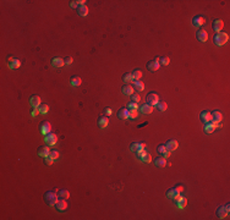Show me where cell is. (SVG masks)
Here are the masks:
<instances>
[{
  "instance_id": "cell-29",
  "label": "cell",
  "mask_w": 230,
  "mask_h": 220,
  "mask_svg": "<svg viewBox=\"0 0 230 220\" xmlns=\"http://www.w3.org/2000/svg\"><path fill=\"white\" fill-rule=\"evenodd\" d=\"M70 82H71V85H72L73 87H79V86H81L82 80H81L80 76H72L71 80H70Z\"/></svg>"
},
{
  "instance_id": "cell-38",
  "label": "cell",
  "mask_w": 230,
  "mask_h": 220,
  "mask_svg": "<svg viewBox=\"0 0 230 220\" xmlns=\"http://www.w3.org/2000/svg\"><path fill=\"white\" fill-rule=\"evenodd\" d=\"M157 108H158L159 111H165L166 108H168V105H166L165 102H159V103L157 104Z\"/></svg>"
},
{
  "instance_id": "cell-28",
  "label": "cell",
  "mask_w": 230,
  "mask_h": 220,
  "mask_svg": "<svg viewBox=\"0 0 230 220\" xmlns=\"http://www.w3.org/2000/svg\"><path fill=\"white\" fill-rule=\"evenodd\" d=\"M77 12H79L80 16L86 17L87 15H88V7H87L86 5H80V6L77 7Z\"/></svg>"
},
{
  "instance_id": "cell-35",
  "label": "cell",
  "mask_w": 230,
  "mask_h": 220,
  "mask_svg": "<svg viewBox=\"0 0 230 220\" xmlns=\"http://www.w3.org/2000/svg\"><path fill=\"white\" fill-rule=\"evenodd\" d=\"M122 80H124V82H133V77L131 75V72H127V73H124V76H122Z\"/></svg>"
},
{
  "instance_id": "cell-9",
  "label": "cell",
  "mask_w": 230,
  "mask_h": 220,
  "mask_svg": "<svg viewBox=\"0 0 230 220\" xmlns=\"http://www.w3.org/2000/svg\"><path fill=\"white\" fill-rule=\"evenodd\" d=\"M7 64H9V67L11 70L13 69H19L21 66V61L19 59H13V58H9L7 59Z\"/></svg>"
},
{
  "instance_id": "cell-41",
  "label": "cell",
  "mask_w": 230,
  "mask_h": 220,
  "mask_svg": "<svg viewBox=\"0 0 230 220\" xmlns=\"http://www.w3.org/2000/svg\"><path fill=\"white\" fill-rule=\"evenodd\" d=\"M141 100V97L139 96L137 93H133V94H131V102H135V103H139Z\"/></svg>"
},
{
  "instance_id": "cell-43",
  "label": "cell",
  "mask_w": 230,
  "mask_h": 220,
  "mask_svg": "<svg viewBox=\"0 0 230 220\" xmlns=\"http://www.w3.org/2000/svg\"><path fill=\"white\" fill-rule=\"evenodd\" d=\"M112 114H113V110H112L110 108H105V109H104V115H105V116H110Z\"/></svg>"
},
{
  "instance_id": "cell-31",
  "label": "cell",
  "mask_w": 230,
  "mask_h": 220,
  "mask_svg": "<svg viewBox=\"0 0 230 220\" xmlns=\"http://www.w3.org/2000/svg\"><path fill=\"white\" fill-rule=\"evenodd\" d=\"M58 197H59V199H67L70 197V192L67 190H59Z\"/></svg>"
},
{
  "instance_id": "cell-46",
  "label": "cell",
  "mask_w": 230,
  "mask_h": 220,
  "mask_svg": "<svg viewBox=\"0 0 230 220\" xmlns=\"http://www.w3.org/2000/svg\"><path fill=\"white\" fill-rule=\"evenodd\" d=\"M40 111H39V108H33V111H32V116L36 117L37 115H39Z\"/></svg>"
},
{
  "instance_id": "cell-3",
  "label": "cell",
  "mask_w": 230,
  "mask_h": 220,
  "mask_svg": "<svg viewBox=\"0 0 230 220\" xmlns=\"http://www.w3.org/2000/svg\"><path fill=\"white\" fill-rule=\"evenodd\" d=\"M146 102H147V104L154 106V105H157V104L159 103V96H158L157 93H154V92H151V93L147 94Z\"/></svg>"
},
{
  "instance_id": "cell-1",
  "label": "cell",
  "mask_w": 230,
  "mask_h": 220,
  "mask_svg": "<svg viewBox=\"0 0 230 220\" xmlns=\"http://www.w3.org/2000/svg\"><path fill=\"white\" fill-rule=\"evenodd\" d=\"M44 201L48 206L53 207L56 204V202L59 201V197H58V190H52V191H48L45 192L44 195Z\"/></svg>"
},
{
  "instance_id": "cell-42",
  "label": "cell",
  "mask_w": 230,
  "mask_h": 220,
  "mask_svg": "<svg viewBox=\"0 0 230 220\" xmlns=\"http://www.w3.org/2000/svg\"><path fill=\"white\" fill-rule=\"evenodd\" d=\"M59 152L58 150H50V154H49V156H50V158L52 159H54V160H56L58 158H59Z\"/></svg>"
},
{
  "instance_id": "cell-16",
  "label": "cell",
  "mask_w": 230,
  "mask_h": 220,
  "mask_svg": "<svg viewBox=\"0 0 230 220\" xmlns=\"http://www.w3.org/2000/svg\"><path fill=\"white\" fill-rule=\"evenodd\" d=\"M66 201H67V199H59V201L56 202V204H55L56 209L60 210V212L66 210V209H67V202H66Z\"/></svg>"
},
{
  "instance_id": "cell-22",
  "label": "cell",
  "mask_w": 230,
  "mask_h": 220,
  "mask_svg": "<svg viewBox=\"0 0 230 220\" xmlns=\"http://www.w3.org/2000/svg\"><path fill=\"white\" fill-rule=\"evenodd\" d=\"M29 103H31V105H32L33 108H39L40 106V97L39 96H37V94H34V96H32L31 97V99H29Z\"/></svg>"
},
{
  "instance_id": "cell-12",
  "label": "cell",
  "mask_w": 230,
  "mask_h": 220,
  "mask_svg": "<svg viewBox=\"0 0 230 220\" xmlns=\"http://www.w3.org/2000/svg\"><path fill=\"white\" fill-rule=\"evenodd\" d=\"M157 152L163 156V158H168V156L170 155V152L166 149V147H165V144H159L158 147H157Z\"/></svg>"
},
{
  "instance_id": "cell-23",
  "label": "cell",
  "mask_w": 230,
  "mask_h": 220,
  "mask_svg": "<svg viewBox=\"0 0 230 220\" xmlns=\"http://www.w3.org/2000/svg\"><path fill=\"white\" fill-rule=\"evenodd\" d=\"M52 65L54 67H63L65 65V61H64L63 58H54L52 60Z\"/></svg>"
},
{
  "instance_id": "cell-40",
  "label": "cell",
  "mask_w": 230,
  "mask_h": 220,
  "mask_svg": "<svg viewBox=\"0 0 230 220\" xmlns=\"http://www.w3.org/2000/svg\"><path fill=\"white\" fill-rule=\"evenodd\" d=\"M127 109L129 110H137L139 109V105H137V103H135V102H130L127 104Z\"/></svg>"
},
{
  "instance_id": "cell-36",
  "label": "cell",
  "mask_w": 230,
  "mask_h": 220,
  "mask_svg": "<svg viewBox=\"0 0 230 220\" xmlns=\"http://www.w3.org/2000/svg\"><path fill=\"white\" fill-rule=\"evenodd\" d=\"M169 62H170V59L168 58V56H163V58H159V64H160V65H164V66H166V65H169Z\"/></svg>"
},
{
  "instance_id": "cell-20",
  "label": "cell",
  "mask_w": 230,
  "mask_h": 220,
  "mask_svg": "<svg viewBox=\"0 0 230 220\" xmlns=\"http://www.w3.org/2000/svg\"><path fill=\"white\" fill-rule=\"evenodd\" d=\"M176 206H178L179 209H184L187 206V198L182 197V196H179V198L176 199Z\"/></svg>"
},
{
  "instance_id": "cell-27",
  "label": "cell",
  "mask_w": 230,
  "mask_h": 220,
  "mask_svg": "<svg viewBox=\"0 0 230 220\" xmlns=\"http://www.w3.org/2000/svg\"><path fill=\"white\" fill-rule=\"evenodd\" d=\"M135 89L131 85H125L124 87H122V93L125 94V96H131V94H133Z\"/></svg>"
},
{
  "instance_id": "cell-45",
  "label": "cell",
  "mask_w": 230,
  "mask_h": 220,
  "mask_svg": "<svg viewBox=\"0 0 230 220\" xmlns=\"http://www.w3.org/2000/svg\"><path fill=\"white\" fill-rule=\"evenodd\" d=\"M44 163H45V164H47V165H52V164L54 163V159H52V158H50V156H47V158H45V159H44Z\"/></svg>"
},
{
  "instance_id": "cell-10",
  "label": "cell",
  "mask_w": 230,
  "mask_h": 220,
  "mask_svg": "<svg viewBox=\"0 0 230 220\" xmlns=\"http://www.w3.org/2000/svg\"><path fill=\"white\" fill-rule=\"evenodd\" d=\"M50 154V148L48 146H42L38 148V155L42 156V158H47Z\"/></svg>"
},
{
  "instance_id": "cell-39",
  "label": "cell",
  "mask_w": 230,
  "mask_h": 220,
  "mask_svg": "<svg viewBox=\"0 0 230 220\" xmlns=\"http://www.w3.org/2000/svg\"><path fill=\"white\" fill-rule=\"evenodd\" d=\"M139 116V111L137 110H129V119H136Z\"/></svg>"
},
{
  "instance_id": "cell-33",
  "label": "cell",
  "mask_w": 230,
  "mask_h": 220,
  "mask_svg": "<svg viewBox=\"0 0 230 220\" xmlns=\"http://www.w3.org/2000/svg\"><path fill=\"white\" fill-rule=\"evenodd\" d=\"M133 89L137 92H142L145 89V85L141 81H133Z\"/></svg>"
},
{
  "instance_id": "cell-13",
  "label": "cell",
  "mask_w": 230,
  "mask_h": 220,
  "mask_svg": "<svg viewBox=\"0 0 230 220\" xmlns=\"http://www.w3.org/2000/svg\"><path fill=\"white\" fill-rule=\"evenodd\" d=\"M196 37H197V39L200 40V42H207V39H208V33L206 32L205 29H198L197 31V33H196Z\"/></svg>"
},
{
  "instance_id": "cell-24",
  "label": "cell",
  "mask_w": 230,
  "mask_h": 220,
  "mask_svg": "<svg viewBox=\"0 0 230 220\" xmlns=\"http://www.w3.org/2000/svg\"><path fill=\"white\" fill-rule=\"evenodd\" d=\"M166 164H168V163H166V159L163 158V156H158V158L154 159V165L158 166V168H164Z\"/></svg>"
},
{
  "instance_id": "cell-44",
  "label": "cell",
  "mask_w": 230,
  "mask_h": 220,
  "mask_svg": "<svg viewBox=\"0 0 230 220\" xmlns=\"http://www.w3.org/2000/svg\"><path fill=\"white\" fill-rule=\"evenodd\" d=\"M64 61H65L66 65H71L72 61H73V59H72L71 56H66V58H64Z\"/></svg>"
},
{
  "instance_id": "cell-17",
  "label": "cell",
  "mask_w": 230,
  "mask_h": 220,
  "mask_svg": "<svg viewBox=\"0 0 230 220\" xmlns=\"http://www.w3.org/2000/svg\"><path fill=\"white\" fill-rule=\"evenodd\" d=\"M108 123H109V119L108 116H105V115H102L98 117V126L100 129H105L106 126H108Z\"/></svg>"
},
{
  "instance_id": "cell-14",
  "label": "cell",
  "mask_w": 230,
  "mask_h": 220,
  "mask_svg": "<svg viewBox=\"0 0 230 220\" xmlns=\"http://www.w3.org/2000/svg\"><path fill=\"white\" fill-rule=\"evenodd\" d=\"M179 196H180V192L176 190L175 187L170 188V190H168V192H166V197L170 198V199H175L176 201L179 198Z\"/></svg>"
},
{
  "instance_id": "cell-8",
  "label": "cell",
  "mask_w": 230,
  "mask_h": 220,
  "mask_svg": "<svg viewBox=\"0 0 230 220\" xmlns=\"http://www.w3.org/2000/svg\"><path fill=\"white\" fill-rule=\"evenodd\" d=\"M165 147H166V149L169 150V152H174V150L178 149L179 143H178V141H175V139H169V141H168V142L165 143Z\"/></svg>"
},
{
  "instance_id": "cell-49",
  "label": "cell",
  "mask_w": 230,
  "mask_h": 220,
  "mask_svg": "<svg viewBox=\"0 0 230 220\" xmlns=\"http://www.w3.org/2000/svg\"><path fill=\"white\" fill-rule=\"evenodd\" d=\"M224 208H225V210H226V212H230V206H229V203H228V204H225Z\"/></svg>"
},
{
  "instance_id": "cell-19",
  "label": "cell",
  "mask_w": 230,
  "mask_h": 220,
  "mask_svg": "<svg viewBox=\"0 0 230 220\" xmlns=\"http://www.w3.org/2000/svg\"><path fill=\"white\" fill-rule=\"evenodd\" d=\"M118 117L120 120H126L129 119V109L127 108H121L118 111Z\"/></svg>"
},
{
  "instance_id": "cell-6",
  "label": "cell",
  "mask_w": 230,
  "mask_h": 220,
  "mask_svg": "<svg viewBox=\"0 0 230 220\" xmlns=\"http://www.w3.org/2000/svg\"><path fill=\"white\" fill-rule=\"evenodd\" d=\"M219 122H214V121H209L208 123H205V132L206 133H212V132H214V130H216V127H218L219 126Z\"/></svg>"
},
{
  "instance_id": "cell-25",
  "label": "cell",
  "mask_w": 230,
  "mask_h": 220,
  "mask_svg": "<svg viewBox=\"0 0 230 220\" xmlns=\"http://www.w3.org/2000/svg\"><path fill=\"white\" fill-rule=\"evenodd\" d=\"M200 119H201V121H202L203 123H208V122L212 120L211 113H209V111H202L201 115H200Z\"/></svg>"
},
{
  "instance_id": "cell-7",
  "label": "cell",
  "mask_w": 230,
  "mask_h": 220,
  "mask_svg": "<svg viewBox=\"0 0 230 220\" xmlns=\"http://www.w3.org/2000/svg\"><path fill=\"white\" fill-rule=\"evenodd\" d=\"M50 131H52V123L48 122V121H43L40 123V132H42V135L47 136L48 133H50Z\"/></svg>"
},
{
  "instance_id": "cell-5",
  "label": "cell",
  "mask_w": 230,
  "mask_h": 220,
  "mask_svg": "<svg viewBox=\"0 0 230 220\" xmlns=\"http://www.w3.org/2000/svg\"><path fill=\"white\" fill-rule=\"evenodd\" d=\"M44 141L47 142L48 146H54V144H56V142H58V136H56L55 133L50 132V133H48L47 136L44 137Z\"/></svg>"
},
{
  "instance_id": "cell-18",
  "label": "cell",
  "mask_w": 230,
  "mask_h": 220,
  "mask_svg": "<svg viewBox=\"0 0 230 220\" xmlns=\"http://www.w3.org/2000/svg\"><path fill=\"white\" fill-rule=\"evenodd\" d=\"M146 148V144L145 143H139V142H135V143H132L131 144V147H130V149L133 152V153H137V152H140V150H142V149H145Z\"/></svg>"
},
{
  "instance_id": "cell-15",
  "label": "cell",
  "mask_w": 230,
  "mask_h": 220,
  "mask_svg": "<svg viewBox=\"0 0 230 220\" xmlns=\"http://www.w3.org/2000/svg\"><path fill=\"white\" fill-rule=\"evenodd\" d=\"M206 23V19L203 16H195L192 19V25L193 27H200V26H203Z\"/></svg>"
},
{
  "instance_id": "cell-50",
  "label": "cell",
  "mask_w": 230,
  "mask_h": 220,
  "mask_svg": "<svg viewBox=\"0 0 230 220\" xmlns=\"http://www.w3.org/2000/svg\"><path fill=\"white\" fill-rule=\"evenodd\" d=\"M77 3H79V6H80V5H85V3H86V1H85V0H79Z\"/></svg>"
},
{
  "instance_id": "cell-21",
  "label": "cell",
  "mask_w": 230,
  "mask_h": 220,
  "mask_svg": "<svg viewBox=\"0 0 230 220\" xmlns=\"http://www.w3.org/2000/svg\"><path fill=\"white\" fill-rule=\"evenodd\" d=\"M211 117H212V121L219 122V123H220V121L223 120V115H222L220 111H218V110H214L213 113H211Z\"/></svg>"
},
{
  "instance_id": "cell-34",
  "label": "cell",
  "mask_w": 230,
  "mask_h": 220,
  "mask_svg": "<svg viewBox=\"0 0 230 220\" xmlns=\"http://www.w3.org/2000/svg\"><path fill=\"white\" fill-rule=\"evenodd\" d=\"M131 75H132V77H133V81H139L140 78L142 77V71H141L140 69H136V70H133V71L131 72Z\"/></svg>"
},
{
  "instance_id": "cell-37",
  "label": "cell",
  "mask_w": 230,
  "mask_h": 220,
  "mask_svg": "<svg viewBox=\"0 0 230 220\" xmlns=\"http://www.w3.org/2000/svg\"><path fill=\"white\" fill-rule=\"evenodd\" d=\"M39 111H40V114H48V111H49V106H48L47 104H40V106H39Z\"/></svg>"
},
{
  "instance_id": "cell-11",
  "label": "cell",
  "mask_w": 230,
  "mask_h": 220,
  "mask_svg": "<svg viewBox=\"0 0 230 220\" xmlns=\"http://www.w3.org/2000/svg\"><path fill=\"white\" fill-rule=\"evenodd\" d=\"M223 27H224V22L222 20H214L213 23H212L213 31H214V32H217V33L220 32V31L223 29Z\"/></svg>"
},
{
  "instance_id": "cell-4",
  "label": "cell",
  "mask_w": 230,
  "mask_h": 220,
  "mask_svg": "<svg viewBox=\"0 0 230 220\" xmlns=\"http://www.w3.org/2000/svg\"><path fill=\"white\" fill-rule=\"evenodd\" d=\"M159 66H160V64H159V58H156V59L148 61V64H147V69H148L151 72L158 71Z\"/></svg>"
},
{
  "instance_id": "cell-26",
  "label": "cell",
  "mask_w": 230,
  "mask_h": 220,
  "mask_svg": "<svg viewBox=\"0 0 230 220\" xmlns=\"http://www.w3.org/2000/svg\"><path fill=\"white\" fill-rule=\"evenodd\" d=\"M217 215H218L219 219H228L229 212H226L224 207H220V208H218V210H217Z\"/></svg>"
},
{
  "instance_id": "cell-47",
  "label": "cell",
  "mask_w": 230,
  "mask_h": 220,
  "mask_svg": "<svg viewBox=\"0 0 230 220\" xmlns=\"http://www.w3.org/2000/svg\"><path fill=\"white\" fill-rule=\"evenodd\" d=\"M70 6H71L72 9H76V7H79V3L75 1V0H72V1H70Z\"/></svg>"
},
{
  "instance_id": "cell-48",
  "label": "cell",
  "mask_w": 230,
  "mask_h": 220,
  "mask_svg": "<svg viewBox=\"0 0 230 220\" xmlns=\"http://www.w3.org/2000/svg\"><path fill=\"white\" fill-rule=\"evenodd\" d=\"M175 188H176V190H178V191H179L180 193H181V192L184 191V186H181V185H179V186H176Z\"/></svg>"
},
{
  "instance_id": "cell-30",
  "label": "cell",
  "mask_w": 230,
  "mask_h": 220,
  "mask_svg": "<svg viewBox=\"0 0 230 220\" xmlns=\"http://www.w3.org/2000/svg\"><path fill=\"white\" fill-rule=\"evenodd\" d=\"M153 110H154V106H152V105H149L147 103L141 106V113H143V114H151Z\"/></svg>"
},
{
  "instance_id": "cell-2",
  "label": "cell",
  "mask_w": 230,
  "mask_h": 220,
  "mask_svg": "<svg viewBox=\"0 0 230 220\" xmlns=\"http://www.w3.org/2000/svg\"><path fill=\"white\" fill-rule=\"evenodd\" d=\"M228 40H229V36H228L225 32H218V33L214 34V37H213V42H214V44L218 45V46L224 45Z\"/></svg>"
},
{
  "instance_id": "cell-32",
  "label": "cell",
  "mask_w": 230,
  "mask_h": 220,
  "mask_svg": "<svg viewBox=\"0 0 230 220\" xmlns=\"http://www.w3.org/2000/svg\"><path fill=\"white\" fill-rule=\"evenodd\" d=\"M140 160L143 162V163H151V162H152V155H151L148 152H145V153L140 156Z\"/></svg>"
}]
</instances>
